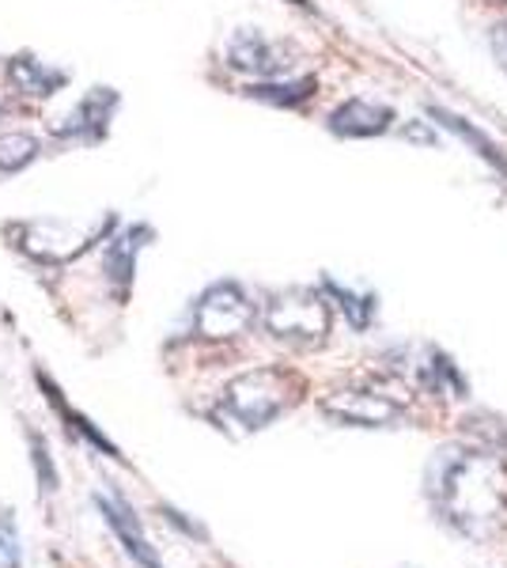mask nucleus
<instances>
[{"instance_id":"1","label":"nucleus","mask_w":507,"mask_h":568,"mask_svg":"<svg viewBox=\"0 0 507 568\" xmlns=\"http://www.w3.org/2000/svg\"><path fill=\"white\" fill-rule=\"evenodd\" d=\"M436 504L450 527L485 538L507 516V463L488 452L450 455L436 474Z\"/></svg>"},{"instance_id":"2","label":"nucleus","mask_w":507,"mask_h":568,"mask_svg":"<svg viewBox=\"0 0 507 568\" xmlns=\"http://www.w3.org/2000/svg\"><path fill=\"white\" fill-rule=\"evenodd\" d=\"M300 390V379L284 368H254L243 372L239 379H232L224 387V398H220V409L243 428H265L270 420H276L284 409L292 406V398Z\"/></svg>"},{"instance_id":"3","label":"nucleus","mask_w":507,"mask_h":568,"mask_svg":"<svg viewBox=\"0 0 507 568\" xmlns=\"http://www.w3.org/2000/svg\"><path fill=\"white\" fill-rule=\"evenodd\" d=\"M118 216H107L103 224H77V220H58V216H42V220H20L12 224L16 246L27 254L31 262L42 265H64L77 254H84L88 246H95L103 235L114 232Z\"/></svg>"},{"instance_id":"4","label":"nucleus","mask_w":507,"mask_h":568,"mask_svg":"<svg viewBox=\"0 0 507 568\" xmlns=\"http://www.w3.org/2000/svg\"><path fill=\"white\" fill-rule=\"evenodd\" d=\"M329 323H334L329 300L315 288L276 292L270 304H265V329H270L276 342L322 345L329 334Z\"/></svg>"},{"instance_id":"5","label":"nucleus","mask_w":507,"mask_h":568,"mask_svg":"<svg viewBox=\"0 0 507 568\" xmlns=\"http://www.w3.org/2000/svg\"><path fill=\"white\" fill-rule=\"evenodd\" d=\"M254 323V304L239 281H216L193 304V334L205 342H232Z\"/></svg>"},{"instance_id":"6","label":"nucleus","mask_w":507,"mask_h":568,"mask_svg":"<svg viewBox=\"0 0 507 568\" xmlns=\"http://www.w3.org/2000/svg\"><path fill=\"white\" fill-rule=\"evenodd\" d=\"M224 65L232 72H243V77H257V80H276L292 72V53L284 50L281 42L265 39L262 31H235L232 42H227Z\"/></svg>"},{"instance_id":"7","label":"nucleus","mask_w":507,"mask_h":568,"mask_svg":"<svg viewBox=\"0 0 507 568\" xmlns=\"http://www.w3.org/2000/svg\"><path fill=\"white\" fill-rule=\"evenodd\" d=\"M118 103H122V99H118L114 88H91L88 95L53 125V136H58L61 144H99L110 133Z\"/></svg>"},{"instance_id":"8","label":"nucleus","mask_w":507,"mask_h":568,"mask_svg":"<svg viewBox=\"0 0 507 568\" xmlns=\"http://www.w3.org/2000/svg\"><path fill=\"white\" fill-rule=\"evenodd\" d=\"M322 409L334 420H341V425L386 428L405 414V402L386 390H337L322 402Z\"/></svg>"},{"instance_id":"9","label":"nucleus","mask_w":507,"mask_h":568,"mask_svg":"<svg viewBox=\"0 0 507 568\" xmlns=\"http://www.w3.org/2000/svg\"><path fill=\"white\" fill-rule=\"evenodd\" d=\"M95 504H99V511H103L107 527L114 530V538L125 546V554L133 557L136 565L141 568H168L160 561V554H155V546L149 542L141 519H136V511L129 508L125 497H118V493H95Z\"/></svg>"},{"instance_id":"10","label":"nucleus","mask_w":507,"mask_h":568,"mask_svg":"<svg viewBox=\"0 0 507 568\" xmlns=\"http://www.w3.org/2000/svg\"><path fill=\"white\" fill-rule=\"evenodd\" d=\"M152 240V227L149 224H133L125 232L110 235L107 240V251H103V281L110 284L118 300L129 296L133 288V277H136V254L149 246Z\"/></svg>"},{"instance_id":"11","label":"nucleus","mask_w":507,"mask_h":568,"mask_svg":"<svg viewBox=\"0 0 507 568\" xmlns=\"http://www.w3.org/2000/svg\"><path fill=\"white\" fill-rule=\"evenodd\" d=\"M398 114L386 103H372V99H345L341 106L329 110L326 125L334 136H348V141H364V136H383L394 130Z\"/></svg>"},{"instance_id":"12","label":"nucleus","mask_w":507,"mask_h":568,"mask_svg":"<svg viewBox=\"0 0 507 568\" xmlns=\"http://www.w3.org/2000/svg\"><path fill=\"white\" fill-rule=\"evenodd\" d=\"M8 84H12L16 95H23V99H53L64 84H69V72L42 65L34 53H16V58L8 61Z\"/></svg>"},{"instance_id":"13","label":"nucleus","mask_w":507,"mask_h":568,"mask_svg":"<svg viewBox=\"0 0 507 568\" xmlns=\"http://www.w3.org/2000/svg\"><path fill=\"white\" fill-rule=\"evenodd\" d=\"M39 387H42V394H45V402H50V409L64 420V428H69L72 436L84 439L88 447H95V452H99V455H107V459H122V452H118V447L103 436V428H99L91 417L80 414V409H72L69 402H64V394L50 383V375H45V372H39Z\"/></svg>"},{"instance_id":"14","label":"nucleus","mask_w":507,"mask_h":568,"mask_svg":"<svg viewBox=\"0 0 507 568\" xmlns=\"http://www.w3.org/2000/svg\"><path fill=\"white\" fill-rule=\"evenodd\" d=\"M315 91H318L315 77H276V80H257V84L243 88V95L257 99V103H270V106L300 110L315 99Z\"/></svg>"},{"instance_id":"15","label":"nucleus","mask_w":507,"mask_h":568,"mask_svg":"<svg viewBox=\"0 0 507 568\" xmlns=\"http://www.w3.org/2000/svg\"><path fill=\"white\" fill-rule=\"evenodd\" d=\"M428 118H432V122H439V125H447V130H450V133H458L463 141H469V144L477 149V155H485V160L493 163L496 171H504V175H507V155L500 152V144H493L485 133H477L474 125L466 122V118L450 114V110H444V106H428Z\"/></svg>"},{"instance_id":"16","label":"nucleus","mask_w":507,"mask_h":568,"mask_svg":"<svg viewBox=\"0 0 507 568\" xmlns=\"http://www.w3.org/2000/svg\"><path fill=\"white\" fill-rule=\"evenodd\" d=\"M42 152V141L31 133H0V175H20Z\"/></svg>"},{"instance_id":"17","label":"nucleus","mask_w":507,"mask_h":568,"mask_svg":"<svg viewBox=\"0 0 507 568\" xmlns=\"http://www.w3.org/2000/svg\"><path fill=\"white\" fill-rule=\"evenodd\" d=\"M322 288H326L334 300H341V307H345L348 323H353L356 329H364V326L375 318V307H379V304H375V296H356L353 288H341V284H337V281H329V277L322 281Z\"/></svg>"},{"instance_id":"18","label":"nucleus","mask_w":507,"mask_h":568,"mask_svg":"<svg viewBox=\"0 0 507 568\" xmlns=\"http://www.w3.org/2000/svg\"><path fill=\"white\" fill-rule=\"evenodd\" d=\"M31 447H34V466H39L42 493H53L58 489V474H53V463H50V447H45V439L39 433L31 436Z\"/></svg>"},{"instance_id":"19","label":"nucleus","mask_w":507,"mask_h":568,"mask_svg":"<svg viewBox=\"0 0 507 568\" xmlns=\"http://www.w3.org/2000/svg\"><path fill=\"white\" fill-rule=\"evenodd\" d=\"M0 568H20V538L12 524H0Z\"/></svg>"},{"instance_id":"20","label":"nucleus","mask_w":507,"mask_h":568,"mask_svg":"<svg viewBox=\"0 0 507 568\" xmlns=\"http://www.w3.org/2000/svg\"><path fill=\"white\" fill-rule=\"evenodd\" d=\"M488 45H493L496 65H500V69H504V77H507V20L493 27V34H488Z\"/></svg>"},{"instance_id":"21","label":"nucleus","mask_w":507,"mask_h":568,"mask_svg":"<svg viewBox=\"0 0 507 568\" xmlns=\"http://www.w3.org/2000/svg\"><path fill=\"white\" fill-rule=\"evenodd\" d=\"M296 4H300V8H311V0H296Z\"/></svg>"}]
</instances>
